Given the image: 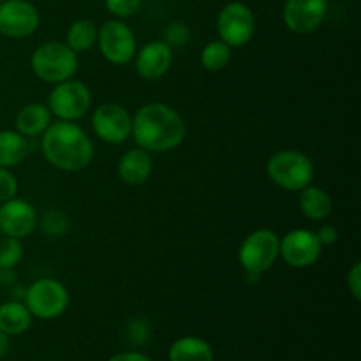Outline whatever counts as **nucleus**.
<instances>
[{"label":"nucleus","instance_id":"obj_8","mask_svg":"<svg viewBox=\"0 0 361 361\" xmlns=\"http://www.w3.org/2000/svg\"><path fill=\"white\" fill-rule=\"evenodd\" d=\"M256 32V18L252 9L243 2H229L217 16V34L221 41L231 48L249 44Z\"/></svg>","mask_w":361,"mask_h":361},{"label":"nucleus","instance_id":"obj_17","mask_svg":"<svg viewBox=\"0 0 361 361\" xmlns=\"http://www.w3.org/2000/svg\"><path fill=\"white\" fill-rule=\"evenodd\" d=\"M51 111L46 104L41 102H30L18 111L14 126L20 134L25 137L41 136L51 123Z\"/></svg>","mask_w":361,"mask_h":361},{"label":"nucleus","instance_id":"obj_13","mask_svg":"<svg viewBox=\"0 0 361 361\" xmlns=\"http://www.w3.org/2000/svg\"><path fill=\"white\" fill-rule=\"evenodd\" d=\"M328 14V0H286L282 20L288 30L305 35L317 30Z\"/></svg>","mask_w":361,"mask_h":361},{"label":"nucleus","instance_id":"obj_32","mask_svg":"<svg viewBox=\"0 0 361 361\" xmlns=\"http://www.w3.org/2000/svg\"><path fill=\"white\" fill-rule=\"evenodd\" d=\"M9 353V335L0 330V360Z\"/></svg>","mask_w":361,"mask_h":361},{"label":"nucleus","instance_id":"obj_30","mask_svg":"<svg viewBox=\"0 0 361 361\" xmlns=\"http://www.w3.org/2000/svg\"><path fill=\"white\" fill-rule=\"evenodd\" d=\"M317 240H319L321 245H335L338 242V229L335 228L334 224H323L319 229L316 231Z\"/></svg>","mask_w":361,"mask_h":361},{"label":"nucleus","instance_id":"obj_19","mask_svg":"<svg viewBox=\"0 0 361 361\" xmlns=\"http://www.w3.org/2000/svg\"><path fill=\"white\" fill-rule=\"evenodd\" d=\"M169 361H214V349L204 338L185 335L169 348Z\"/></svg>","mask_w":361,"mask_h":361},{"label":"nucleus","instance_id":"obj_2","mask_svg":"<svg viewBox=\"0 0 361 361\" xmlns=\"http://www.w3.org/2000/svg\"><path fill=\"white\" fill-rule=\"evenodd\" d=\"M41 150L53 168L76 173L90 166L94 159V143L78 123L56 120L42 133Z\"/></svg>","mask_w":361,"mask_h":361},{"label":"nucleus","instance_id":"obj_10","mask_svg":"<svg viewBox=\"0 0 361 361\" xmlns=\"http://www.w3.org/2000/svg\"><path fill=\"white\" fill-rule=\"evenodd\" d=\"M92 129H94L95 136L104 143H126L133 134V116L122 104L104 102L94 109Z\"/></svg>","mask_w":361,"mask_h":361},{"label":"nucleus","instance_id":"obj_15","mask_svg":"<svg viewBox=\"0 0 361 361\" xmlns=\"http://www.w3.org/2000/svg\"><path fill=\"white\" fill-rule=\"evenodd\" d=\"M134 59H136V73L143 80H161L173 66V48L164 41H150L137 49Z\"/></svg>","mask_w":361,"mask_h":361},{"label":"nucleus","instance_id":"obj_1","mask_svg":"<svg viewBox=\"0 0 361 361\" xmlns=\"http://www.w3.org/2000/svg\"><path fill=\"white\" fill-rule=\"evenodd\" d=\"M187 134L182 115L164 102H148L133 116V137L150 154H164L178 148Z\"/></svg>","mask_w":361,"mask_h":361},{"label":"nucleus","instance_id":"obj_33","mask_svg":"<svg viewBox=\"0 0 361 361\" xmlns=\"http://www.w3.org/2000/svg\"><path fill=\"white\" fill-rule=\"evenodd\" d=\"M0 236H2V233H0Z\"/></svg>","mask_w":361,"mask_h":361},{"label":"nucleus","instance_id":"obj_7","mask_svg":"<svg viewBox=\"0 0 361 361\" xmlns=\"http://www.w3.org/2000/svg\"><path fill=\"white\" fill-rule=\"evenodd\" d=\"M53 116L66 122H76L83 118L92 106V92L87 83L80 80H66L56 83L48 94V102Z\"/></svg>","mask_w":361,"mask_h":361},{"label":"nucleus","instance_id":"obj_20","mask_svg":"<svg viewBox=\"0 0 361 361\" xmlns=\"http://www.w3.org/2000/svg\"><path fill=\"white\" fill-rule=\"evenodd\" d=\"M32 314L27 305L18 300H11L0 305V330L9 337L23 335L30 328Z\"/></svg>","mask_w":361,"mask_h":361},{"label":"nucleus","instance_id":"obj_12","mask_svg":"<svg viewBox=\"0 0 361 361\" xmlns=\"http://www.w3.org/2000/svg\"><path fill=\"white\" fill-rule=\"evenodd\" d=\"M41 23L37 7L28 0H6L0 4V34L23 39L34 34Z\"/></svg>","mask_w":361,"mask_h":361},{"label":"nucleus","instance_id":"obj_27","mask_svg":"<svg viewBox=\"0 0 361 361\" xmlns=\"http://www.w3.org/2000/svg\"><path fill=\"white\" fill-rule=\"evenodd\" d=\"M104 6L109 14L118 20L136 14L141 7V0H104Z\"/></svg>","mask_w":361,"mask_h":361},{"label":"nucleus","instance_id":"obj_31","mask_svg":"<svg viewBox=\"0 0 361 361\" xmlns=\"http://www.w3.org/2000/svg\"><path fill=\"white\" fill-rule=\"evenodd\" d=\"M108 361H152L148 356L141 355V353L136 351H126V353H118V355L111 356Z\"/></svg>","mask_w":361,"mask_h":361},{"label":"nucleus","instance_id":"obj_3","mask_svg":"<svg viewBox=\"0 0 361 361\" xmlns=\"http://www.w3.org/2000/svg\"><path fill=\"white\" fill-rule=\"evenodd\" d=\"M267 175L271 182L289 192H300L314 182L316 168L312 159L296 148L279 150L268 159Z\"/></svg>","mask_w":361,"mask_h":361},{"label":"nucleus","instance_id":"obj_5","mask_svg":"<svg viewBox=\"0 0 361 361\" xmlns=\"http://www.w3.org/2000/svg\"><path fill=\"white\" fill-rule=\"evenodd\" d=\"M281 256V236L274 229L261 228L249 233L238 249V261L247 275L267 274Z\"/></svg>","mask_w":361,"mask_h":361},{"label":"nucleus","instance_id":"obj_25","mask_svg":"<svg viewBox=\"0 0 361 361\" xmlns=\"http://www.w3.org/2000/svg\"><path fill=\"white\" fill-rule=\"evenodd\" d=\"M164 42L171 48H182L189 42L190 30L183 21H171L164 30Z\"/></svg>","mask_w":361,"mask_h":361},{"label":"nucleus","instance_id":"obj_28","mask_svg":"<svg viewBox=\"0 0 361 361\" xmlns=\"http://www.w3.org/2000/svg\"><path fill=\"white\" fill-rule=\"evenodd\" d=\"M18 194V180L13 171L7 168H0V203L13 200Z\"/></svg>","mask_w":361,"mask_h":361},{"label":"nucleus","instance_id":"obj_16","mask_svg":"<svg viewBox=\"0 0 361 361\" xmlns=\"http://www.w3.org/2000/svg\"><path fill=\"white\" fill-rule=\"evenodd\" d=\"M152 171H154V161H152L150 152L143 150L140 147L127 150L118 159V166H116L118 178L126 185L133 187L143 185L152 176Z\"/></svg>","mask_w":361,"mask_h":361},{"label":"nucleus","instance_id":"obj_29","mask_svg":"<svg viewBox=\"0 0 361 361\" xmlns=\"http://www.w3.org/2000/svg\"><path fill=\"white\" fill-rule=\"evenodd\" d=\"M345 286H348L353 298H355L356 302H360L361 300V263L360 261L353 263V267L349 268L348 277H345Z\"/></svg>","mask_w":361,"mask_h":361},{"label":"nucleus","instance_id":"obj_23","mask_svg":"<svg viewBox=\"0 0 361 361\" xmlns=\"http://www.w3.org/2000/svg\"><path fill=\"white\" fill-rule=\"evenodd\" d=\"M231 46L226 44L221 39H217V41H210L208 44L203 46V49L200 53V62L203 66V69L210 71V73H219L224 67H228V63L231 62Z\"/></svg>","mask_w":361,"mask_h":361},{"label":"nucleus","instance_id":"obj_14","mask_svg":"<svg viewBox=\"0 0 361 361\" xmlns=\"http://www.w3.org/2000/svg\"><path fill=\"white\" fill-rule=\"evenodd\" d=\"M37 228V212L34 204L21 197L0 203V233L4 236L23 240Z\"/></svg>","mask_w":361,"mask_h":361},{"label":"nucleus","instance_id":"obj_26","mask_svg":"<svg viewBox=\"0 0 361 361\" xmlns=\"http://www.w3.org/2000/svg\"><path fill=\"white\" fill-rule=\"evenodd\" d=\"M42 231L49 236H62L63 233L69 228V221H67L66 215L62 212H48V214L42 217Z\"/></svg>","mask_w":361,"mask_h":361},{"label":"nucleus","instance_id":"obj_18","mask_svg":"<svg viewBox=\"0 0 361 361\" xmlns=\"http://www.w3.org/2000/svg\"><path fill=\"white\" fill-rule=\"evenodd\" d=\"M30 152L28 137L18 130H0V168H16L27 159Z\"/></svg>","mask_w":361,"mask_h":361},{"label":"nucleus","instance_id":"obj_9","mask_svg":"<svg viewBox=\"0 0 361 361\" xmlns=\"http://www.w3.org/2000/svg\"><path fill=\"white\" fill-rule=\"evenodd\" d=\"M97 46L101 55L115 66H123L134 59L137 51L136 34L122 20H108L97 32Z\"/></svg>","mask_w":361,"mask_h":361},{"label":"nucleus","instance_id":"obj_4","mask_svg":"<svg viewBox=\"0 0 361 361\" xmlns=\"http://www.w3.org/2000/svg\"><path fill=\"white\" fill-rule=\"evenodd\" d=\"M78 53H74L66 42H42L30 56V69L41 81L49 85L62 83L76 74Z\"/></svg>","mask_w":361,"mask_h":361},{"label":"nucleus","instance_id":"obj_24","mask_svg":"<svg viewBox=\"0 0 361 361\" xmlns=\"http://www.w3.org/2000/svg\"><path fill=\"white\" fill-rule=\"evenodd\" d=\"M23 259V243L13 236H0V270H14Z\"/></svg>","mask_w":361,"mask_h":361},{"label":"nucleus","instance_id":"obj_11","mask_svg":"<svg viewBox=\"0 0 361 361\" xmlns=\"http://www.w3.org/2000/svg\"><path fill=\"white\" fill-rule=\"evenodd\" d=\"M323 254V245L317 240L316 233L310 229H291L281 236V256L288 267L303 270L310 268L319 261Z\"/></svg>","mask_w":361,"mask_h":361},{"label":"nucleus","instance_id":"obj_21","mask_svg":"<svg viewBox=\"0 0 361 361\" xmlns=\"http://www.w3.org/2000/svg\"><path fill=\"white\" fill-rule=\"evenodd\" d=\"M298 204L302 214L310 221H324L331 214V208H334L330 194L321 189V187H314L312 183L303 190H300Z\"/></svg>","mask_w":361,"mask_h":361},{"label":"nucleus","instance_id":"obj_22","mask_svg":"<svg viewBox=\"0 0 361 361\" xmlns=\"http://www.w3.org/2000/svg\"><path fill=\"white\" fill-rule=\"evenodd\" d=\"M97 25L92 20H76L71 23L66 34V44L74 53H85L97 44Z\"/></svg>","mask_w":361,"mask_h":361},{"label":"nucleus","instance_id":"obj_6","mask_svg":"<svg viewBox=\"0 0 361 361\" xmlns=\"http://www.w3.org/2000/svg\"><path fill=\"white\" fill-rule=\"evenodd\" d=\"M25 305L30 310L32 317L49 321L62 316L69 307V291L66 284L56 279H37L28 286L23 295Z\"/></svg>","mask_w":361,"mask_h":361}]
</instances>
